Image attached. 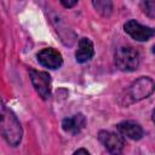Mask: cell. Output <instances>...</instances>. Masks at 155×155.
<instances>
[{"instance_id": "16", "label": "cell", "mask_w": 155, "mask_h": 155, "mask_svg": "<svg viewBox=\"0 0 155 155\" xmlns=\"http://www.w3.org/2000/svg\"><path fill=\"white\" fill-rule=\"evenodd\" d=\"M153 53H154V54H155V45H154V46H153Z\"/></svg>"}, {"instance_id": "11", "label": "cell", "mask_w": 155, "mask_h": 155, "mask_svg": "<svg viewBox=\"0 0 155 155\" xmlns=\"http://www.w3.org/2000/svg\"><path fill=\"white\" fill-rule=\"evenodd\" d=\"M93 6L96 7V10L99 12V13H102L103 16H109L110 13H111V10H113V4H111V1H109V0H94L93 2Z\"/></svg>"}, {"instance_id": "1", "label": "cell", "mask_w": 155, "mask_h": 155, "mask_svg": "<svg viewBox=\"0 0 155 155\" xmlns=\"http://www.w3.org/2000/svg\"><path fill=\"white\" fill-rule=\"evenodd\" d=\"M1 133L5 140L12 147L18 145L22 139L21 124L17 116L5 105L1 108Z\"/></svg>"}, {"instance_id": "3", "label": "cell", "mask_w": 155, "mask_h": 155, "mask_svg": "<svg viewBox=\"0 0 155 155\" xmlns=\"http://www.w3.org/2000/svg\"><path fill=\"white\" fill-rule=\"evenodd\" d=\"M30 80L36 92L42 99H47L51 94V76L46 71H39L30 69L29 70Z\"/></svg>"}, {"instance_id": "4", "label": "cell", "mask_w": 155, "mask_h": 155, "mask_svg": "<svg viewBox=\"0 0 155 155\" xmlns=\"http://www.w3.org/2000/svg\"><path fill=\"white\" fill-rule=\"evenodd\" d=\"M154 90H155L154 81L147 76H143L132 84V86L128 90V93L132 101H140L150 96Z\"/></svg>"}, {"instance_id": "15", "label": "cell", "mask_w": 155, "mask_h": 155, "mask_svg": "<svg viewBox=\"0 0 155 155\" xmlns=\"http://www.w3.org/2000/svg\"><path fill=\"white\" fill-rule=\"evenodd\" d=\"M153 121L155 122V109H154V111H153Z\"/></svg>"}, {"instance_id": "6", "label": "cell", "mask_w": 155, "mask_h": 155, "mask_svg": "<svg viewBox=\"0 0 155 155\" xmlns=\"http://www.w3.org/2000/svg\"><path fill=\"white\" fill-rule=\"evenodd\" d=\"M125 31L137 41H147L155 35V30L150 27H145L134 19L125 23Z\"/></svg>"}, {"instance_id": "7", "label": "cell", "mask_w": 155, "mask_h": 155, "mask_svg": "<svg viewBox=\"0 0 155 155\" xmlns=\"http://www.w3.org/2000/svg\"><path fill=\"white\" fill-rule=\"evenodd\" d=\"M38 61L41 65L50 68V69H57L62 65L63 58L62 54L54 50V48H42L38 53Z\"/></svg>"}, {"instance_id": "10", "label": "cell", "mask_w": 155, "mask_h": 155, "mask_svg": "<svg viewBox=\"0 0 155 155\" xmlns=\"http://www.w3.org/2000/svg\"><path fill=\"white\" fill-rule=\"evenodd\" d=\"M117 130L121 134L126 136L127 138L130 139H134V140H138L142 138L143 136V130L142 127L133 122V121H124V122H120L117 125Z\"/></svg>"}, {"instance_id": "8", "label": "cell", "mask_w": 155, "mask_h": 155, "mask_svg": "<svg viewBox=\"0 0 155 155\" xmlns=\"http://www.w3.org/2000/svg\"><path fill=\"white\" fill-rule=\"evenodd\" d=\"M85 126H86V117L82 114H76L71 117H65L62 121L63 130L70 134L79 133Z\"/></svg>"}, {"instance_id": "9", "label": "cell", "mask_w": 155, "mask_h": 155, "mask_svg": "<svg viewBox=\"0 0 155 155\" xmlns=\"http://www.w3.org/2000/svg\"><path fill=\"white\" fill-rule=\"evenodd\" d=\"M94 54V50H93V44L90 39L87 38H82L79 41V47L78 51L75 53L76 61L79 63H85L87 61H90Z\"/></svg>"}, {"instance_id": "14", "label": "cell", "mask_w": 155, "mask_h": 155, "mask_svg": "<svg viewBox=\"0 0 155 155\" xmlns=\"http://www.w3.org/2000/svg\"><path fill=\"white\" fill-rule=\"evenodd\" d=\"M74 155H90V154H88V151L85 150V149H79V150H76V151L74 153Z\"/></svg>"}, {"instance_id": "2", "label": "cell", "mask_w": 155, "mask_h": 155, "mask_svg": "<svg viewBox=\"0 0 155 155\" xmlns=\"http://www.w3.org/2000/svg\"><path fill=\"white\" fill-rule=\"evenodd\" d=\"M115 63L122 71H133L139 65V53L131 46H121L115 53Z\"/></svg>"}, {"instance_id": "12", "label": "cell", "mask_w": 155, "mask_h": 155, "mask_svg": "<svg viewBox=\"0 0 155 155\" xmlns=\"http://www.w3.org/2000/svg\"><path fill=\"white\" fill-rule=\"evenodd\" d=\"M142 6H143V11L150 16V17H154L155 16V0H147V1H143L142 2Z\"/></svg>"}, {"instance_id": "13", "label": "cell", "mask_w": 155, "mask_h": 155, "mask_svg": "<svg viewBox=\"0 0 155 155\" xmlns=\"http://www.w3.org/2000/svg\"><path fill=\"white\" fill-rule=\"evenodd\" d=\"M61 4H62L64 7H73V6H75V5L78 4V1H76V0H73V1H65V0H62Z\"/></svg>"}, {"instance_id": "5", "label": "cell", "mask_w": 155, "mask_h": 155, "mask_svg": "<svg viewBox=\"0 0 155 155\" xmlns=\"http://www.w3.org/2000/svg\"><path fill=\"white\" fill-rule=\"evenodd\" d=\"M99 140L102 142V144L104 145V148L111 154V155H120L124 150V138L114 132H109V131H101L98 134Z\"/></svg>"}]
</instances>
